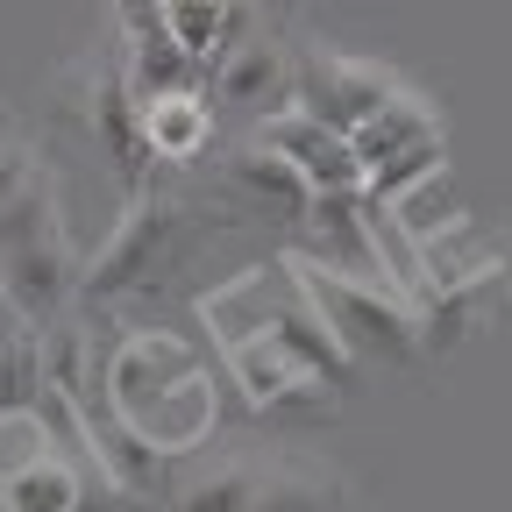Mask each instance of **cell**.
Wrapping results in <instances>:
<instances>
[{
  "label": "cell",
  "mask_w": 512,
  "mask_h": 512,
  "mask_svg": "<svg viewBox=\"0 0 512 512\" xmlns=\"http://www.w3.org/2000/svg\"><path fill=\"white\" fill-rule=\"evenodd\" d=\"M256 342H271V349H278L292 370H306L313 384H328V392H335V384H356V356L335 342V328H328V320L313 313V299L299 292V278H292V271L278 278L271 320H264V335H256Z\"/></svg>",
  "instance_id": "cell-7"
},
{
  "label": "cell",
  "mask_w": 512,
  "mask_h": 512,
  "mask_svg": "<svg viewBox=\"0 0 512 512\" xmlns=\"http://www.w3.org/2000/svg\"><path fill=\"white\" fill-rule=\"evenodd\" d=\"M207 136H214V107L200 93H171V100H150L143 107V150L150 157L185 164V157H200Z\"/></svg>",
  "instance_id": "cell-10"
},
{
  "label": "cell",
  "mask_w": 512,
  "mask_h": 512,
  "mask_svg": "<svg viewBox=\"0 0 512 512\" xmlns=\"http://www.w3.org/2000/svg\"><path fill=\"white\" fill-rule=\"evenodd\" d=\"M242 8H249V22H256V29H271V36H278V29L306 8V0H242Z\"/></svg>",
  "instance_id": "cell-16"
},
{
  "label": "cell",
  "mask_w": 512,
  "mask_h": 512,
  "mask_svg": "<svg viewBox=\"0 0 512 512\" xmlns=\"http://www.w3.org/2000/svg\"><path fill=\"white\" fill-rule=\"evenodd\" d=\"M285 271L299 278V292L313 299V313L335 328V342L349 356H370V363H413L427 342H420V313L399 285L384 278H356V271H328L313 256H285Z\"/></svg>",
  "instance_id": "cell-1"
},
{
  "label": "cell",
  "mask_w": 512,
  "mask_h": 512,
  "mask_svg": "<svg viewBox=\"0 0 512 512\" xmlns=\"http://www.w3.org/2000/svg\"><path fill=\"white\" fill-rule=\"evenodd\" d=\"M192 221H200V214H192V200H185L178 185H136V200H128V214L114 221V235L86 256L79 299L107 306V299H128L136 285H150L171 256H178V242H185Z\"/></svg>",
  "instance_id": "cell-2"
},
{
  "label": "cell",
  "mask_w": 512,
  "mask_h": 512,
  "mask_svg": "<svg viewBox=\"0 0 512 512\" xmlns=\"http://www.w3.org/2000/svg\"><path fill=\"white\" fill-rule=\"evenodd\" d=\"M36 377H43V363H36L29 342H0V413H22L29 392H36Z\"/></svg>",
  "instance_id": "cell-15"
},
{
  "label": "cell",
  "mask_w": 512,
  "mask_h": 512,
  "mask_svg": "<svg viewBox=\"0 0 512 512\" xmlns=\"http://www.w3.org/2000/svg\"><path fill=\"white\" fill-rule=\"evenodd\" d=\"M228 185H235V200H249V207H264V214H278V221H306V207H313V185L278 157V150H264V143H242L235 150V164H228Z\"/></svg>",
  "instance_id": "cell-8"
},
{
  "label": "cell",
  "mask_w": 512,
  "mask_h": 512,
  "mask_svg": "<svg viewBox=\"0 0 512 512\" xmlns=\"http://www.w3.org/2000/svg\"><path fill=\"white\" fill-rule=\"evenodd\" d=\"M256 484H264V463H256V456H228V463H214L200 477H185L164 512H249Z\"/></svg>",
  "instance_id": "cell-11"
},
{
  "label": "cell",
  "mask_w": 512,
  "mask_h": 512,
  "mask_svg": "<svg viewBox=\"0 0 512 512\" xmlns=\"http://www.w3.org/2000/svg\"><path fill=\"white\" fill-rule=\"evenodd\" d=\"M64 93H72L79 121L114 150L121 178H128V185H143L150 150H143V107H136V93H128V72H121V43L107 36L93 57H79V72H72V86H64Z\"/></svg>",
  "instance_id": "cell-4"
},
{
  "label": "cell",
  "mask_w": 512,
  "mask_h": 512,
  "mask_svg": "<svg viewBox=\"0 0 512 512\" xmlns=\"http://www.w3.org/2000/svg\"><path fill=\"white\" fill-rule=\"evenodd\" d=\"M164 29H171V43H178L192 64H207V57H221L235 36H249L256 22H249L242 0H164Z\"/></svg>",
  "instance_id": "cell-9"
},
{
  "label": "cell",
  "mask_w": 512,
  "mask_h": 512,
  "mask_svg": "<svg viewBox=\"0 0 512 512\" xmlns=\"http://www.w3.org/2000/svg\"><path fill=\"white\" fill-rule=\"evenodd\" d=\"M256 143L264 150H278L313 192H349V200H363V164H356V150H349V136H335V128H320L313 114H299L292 100L278 107V114H264L256 121Z\"/></svg>",
  "instance_id": "cell-6"
},
{
  "label": "cell",
  "mask_w": 512,
  "mask_h": 512,
  "mask_svg": "<svg viewBox=\"0 0 512 512\" xmlns=\"http://www.w3.org/2000/svg\"><path fill=\"white\" fill-rule=\"evenodd\" d=\"M249 512H349V498H342L335 477H320L306 463H285V470L264 463V484H256V505Z\"/></svg>",
  "instance_id": "cell-13"
},
{
  "label": "cell",
  "mask_w": 512,
  "mask_h": 512,
  "mask_svg": "<svg viewBox=\"0 0 512 512\" xmlns=\"http://www.w3.org/2000/svg\"><path fill=\"white\" fill-rule=\"evenodd\" d=\"M0 505H8V512H72V505H79V477H72V463L50 448V456L22 463L15 477H0Z\"/></svg>",
  "instance_id": "cell-12"
},
{
  "label": "cell",
  "mask_w": 512,
  "mask_h": 512,
  "mask_svg": "<svg viewBox=\"0 0 512 512\" xmlns=\"http://www.w3.org/2000/svg\"><path fill=\"white\" fill-rule=\"evenodd\" d=\"M498 306H505V328H512V271H505V292H498Z\"/></svg>",
  "instance_id": "cell-17"
},
{
  "label": "cell",
  "mask_w": 512,
  "mask_h": 512,
  "mask_svg": "<svg viewBox=\"0 0 512 512\" xmlns=\"http://www.w3.org/2000/svg\"><path fill=\"white\" fill-rule=\"evenodd\" d=\"M200 79L221 107L235 114H278V100H292V50L271 36V29H249L235 36L221 57L200 64Z\"/></svg>",
  "instance_id": "cell-5"
},
{
  "label": "cell",
  "mask_w": 512,
  "mask_h": 512,
  "mask_svg": "<svg viewBox=\"0 0 512 512\" xmlns=\"http://www.w3.org/2000/svg\"><path fill=\"white\" fill-rule=\"evenodd\" d=\"M399 93H406L399 72H384L370 57H342V50H299L292 57V107L313 114L320 128H335V136H356Z\"/></svg>",
  "instance_id": "cell-3"
},
{
  "label": "cell",
  "mask_w": 512,
  "mask_h": 512,
  "mask_svg": "<svg viewBox=\"0 0 512 512\" xmlns=\"http://www.w3.org/2000/svg\"><path fill=\"white\" fill-rule=\"evenodd\" d=\"M50 456V427L22 406V413H0V477H15L22 463Z\"/></svg>",
  "instance_id": "cell-14"
}]
</instances>
